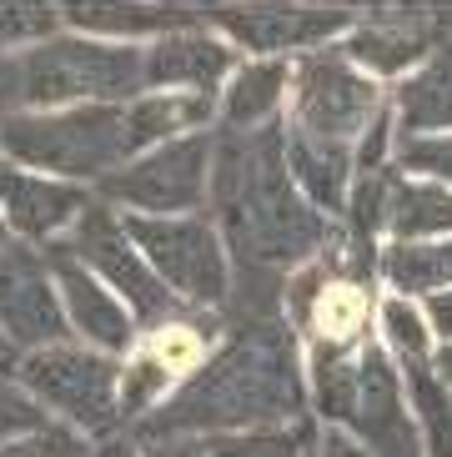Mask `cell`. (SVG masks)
I'll return each mask as SVG.
<instances>
[{"label": "cell", "instance_id": "6da1fadb", "mask_svg": "<svg viewBox=\"0 0 452 457\" xmlns=\"http://www.w3.org/2000/svg\"><path fill=\"white\" fill-rule=\"evenodd\" d=\"M306 382L297 337L287 322H247L237 337L191 372L156 412L141 422V437H237V432H272L281 422H302Z\"/></svg>", "mask_w": 452, "mask_h": 457}, {"label": "cell", "instance_id": "7a4b0ae2", "mask_svg": "<svg viewBox=\"0 0 452 457\" xmlns=\"http://www.w3.org/2000/svg\"><path fill=\"white\" fill-rule=\"evenodd\" d=\"M212 206L237 267L287 271L332 246L337 231L302 196L287 166V131H216L212 151Z\"/></svg>", "mask_w": 452, "mask_h": 457}, {"label": "cell", "instance_id": "3957f363", "mask_svg": "<svg viewBox=\"0 0 452 457\" xmlns=\"http://www.w3.org/2000/svg\"><path fill=\"white\" fill-rule=\"evenodd\" d=\"M146 91V51L96 36H51L30 51L0 55V121L40 116L46 106H121Z\"/></svg>", "mask_w": 452, "mask_h": 457}, {"label": "cell", "instance_id": "277c9868", "mask_svg": "<svg viewBox=\"0 0 452 457\" xmlns=\"http://www.w3.org/2000/svg\"><path fill=\"white\" fill-rule=\"evenodd\" d=\"M0 151L21 166L71 176V181H106L131 162L126 106H76L51 116H5Z\"/></svg>", "mask_w": 452, "mask_h": 457}, {"label": "cell", "instance_id": "5b68a950", "mask_svg": "<svg viewBox=\"0 0 452 457\" xmlns=\"http://www.w3.org/2000/svg\"><path fill=\"white\" fill-rule=\"evenodd\" d=\"M61 242L76 252V262L91 271L101 287H116V302L131 312L141 327H172L176 317H187V302L151 271V262L141 256V246L131 242L126 221H116V212H106L101 202L86 206L76 231L61 237Z\"/></svg>", "mask_w": 452, "mask_h": 457}, {"label": "cell", "instance_id": "8992f818", "mask_svg": "<svg viewBox=\"0 0 452 457\" xmlns=\"http://www.w3.org/2000/svg\"><path fill=\"white\" fill-rule=\"evenodd\" d=\"M15 377H21V387L36 403L55 407L80 432H101L106 437L121 422V367L106 352L61 342V347H46V352H26Z\"/></svg>", "mask_w": 452, "mask_h": 457}, {"label": "cell", "instance_id": "52a82bcc", "mask_svg": "<svg viewBox=\"0 0 452 457\" xmlns=\"http://www.w3.org/2000/svg\"><path fill=\"white\" fill-rule=\"evenodd\" d=\"M126 231L151 262V271L187 307H222L231 296L226 242L212 221H201V216H126Z\"/></svg>", "mask_w": 452, "mask_h": 457}, {"label": "cell", "instance_id": "ba28073f", "mask_svg": "<svg viewBox=\"0 0 452 457\" xmlns=\"http://www.w3.org/2000/svg\"><path fill=\"white\" fill-rule=\"evenodd\" d=\"M292 96H297V126L292 131L317 136V141H337L352 146L367 126L382 116V91L362 76L342 51H317L302 55L292 71Z\"/></svg>", "mask_w": 452, "mask_h": 457}, {"label": "cell", "instance_id": "9c48e42d", "mask_svg": "<svg viewBox=\"0 0 452 457\" xmlns=\"http://www.w3.org/2000/svg\"><path fill=\"white\" fill-rule=\"evenodd\" d=\"M212 151L216 136L206 131L166 141V146L126 162L116 176H106L101 191L121 206H136V216H187L212 191Z\"/></svg>", "mask_w": 452, "mask_h": 457}, {"label": "cell", "instance_id": "30bf717a", "mask_svg": "<svg viewBox=\"0 0 452 457\" xmlns=\"http://www.w3.org/2000/svg\"><path fill=\"white\" fill-rule=\"evenodd\" d=\"M337 422H347L352 443L367 457H427L417 417L407 412V397H402V377H398V367L387 362L382 347L357 352L352 387H347V403L337 412Z\"/></svg>", "mask_w": 452, "mask_h": 457}, {"label": "cell", "instance_id": "8fae6325", "mask_svg": "<svg viewBox=\"0 0 452 457\" xmlns=\"http://www.w3.org/2000/svg\"><path fill=\"white\" fill-rule=\"evenodd\" d=\"M55 277L46 256L30 246H0V337L21 352H46L61 347L71 337L66 307L55 296Z\"/></svg>", "mask_w": 452, "mask_h": 457}, {"label": "cell", "instance_id": "7c38bea8", "mask_svg": "<svg viewBox=\"0 0 452 457\" xmlns=\"http://www.w3.org/2000/svg\"><path fill=\"white\" fill-rule=\"evenodd\" d=\"M46 267H51L55 287H61V307H66V322L71 332L86 342L91 352H126L136 337V317L116 302V292H106V287L96 282L91 271L76 262V252H71L66 242H51V252H46Z\"/></svg>", "mask_w": 452, "mask_h": 457}, {"label": "cell", "instance_id": "4fadbf2b", "mask_svg": "<svg viewBox=\"0 0 452 457\" xmlns=\"http://www.w3.org/2000/svg\"><path fill=\"white\" fill-rule=\"evenodd\" d=\"M86 206H91V196L76 181H51V176H36V171H15V166L0 171L5 227H15L30 242H46L61 227H76L80 216H86Z\"/></svg>", "mask_w": 452, "mask_h": 457}, {"label": "cell", "instance_id": "5bb4252c", "mask_svg": "<svg viewBox=\"0 0 452 457\" xmlns=\"http://www.w3.org/2000/svg\"><path fill=\"white\" fill-rule=\"evenodd\" d=\"M237 55L222 36H206V30H176V36H161L146 51V91L166 86V91H191V96H216L222 81L231 76Z\"/></svg>", "mask_w": 452, "mask_h": 457}, {"label": "cell", "instance_id": "9a60e30c", "mask_svg": "<svg viewBox=\"0 0 452 457\" xmlns=\"http://www.w3.org/2000/svg\"><path fill=\"white\" fill-rule=\"evenodd\" d=\"M216 26L247 51H297V46H322L352 30L347 11H306V5H281V11H222Z\"/></svg>", "mask_w": 452, "mask_h": 457}, {"label": "cell", "instance_id": "2e32d148", "mask_svg": "<svg viewBox=\"0 0 452 457\" xmlns=\"http://www.w3.org/2000/svg\"><path fill=\"white\" fill-rule=\"evenodd\" d=\"M216 116V96H191V91H151L136 96L126 106V141H131V162L146 151L197 136Z\"/></svg>", "mask_w": 452, "mask_h": 457}, {"label": "cell", "instance_id": "e0dca14e", "mask_svg": "<svg viewBox=\"0 0 452 457\" xmlns=\"http://www.w3.org/2000/svg\"><path fill=\"white\" fill-rule=\"evenodd\" d=\"M287 166H292V181L302 187V196L317 206L322 216L342 212L347 196H352V146H337V141H317V136L292 131L287 136Z\"/></svg>", "mask_w": 452, "mask_h": 457}, {"label": "cell", "instance_id": "ac0fdd59", "mask_svg": "<svg viewBox=\"0 0 452 457\" xmlns=\"http://www.w3.org/2000/svg\"><path fill=\"white\" fill-rule=\"evenodd\" d=\"M342 55L352 66H367L377 76H407V71H423L427 55H432V30L423 21H372V26H357L347 36Z\"/></svg>", "mask_w": 452, "mask_h": 457}, {"label": "cell", "instance_id": "d6986e66", "mask_svg": "<svg viewBox=\"0 0 452 457\" xmlns=\"http://www.w3.org/2000/svg\"><path fill=\"white\" fill-rule=\"evenodd\" d=\"M398 121H402V141L448 136V126H452V46H438V55L398 86Z\"/></svg>", "mask_w": 452, "mask_h": 457}, {"label": "cell", "instance_id": "ffe728a7", "mask_svg": "<svg viewBox=\"0 0 452 457\" xmlns=\"http://www.w3.org/2000/svg\"><path fill=\"white\" fill-rule=\"evenodd\" d=\"M76 30L86 36H116V41H136V36H176V30H197V11H176V5H71L61 11Z\"/></svg>", "mask_w": 452, "mask_h": 457}, {"label": "cell", "instance_id": "44dd1931", "mask_svg": "<svg viewBox=\"0 0 452 457\" xmlns=\"http://www.w3.org/2000/svg\"><path fill=\"white\" fill-rule=\"evenodd\" d=\"M287 91V66L281 61H252L237 66V76L222 86V131H262L281 106Z\"/></svg>", "mask_w": 452, "mask_h": 457}, {"label": "cell", "instance_id": "7402d4cb", "mask_svg": "<svg viewBox=\"0 0 452 457\" xmlns=\"http://www.w3.org/2000/svg\"><path fill=\"white\" fill-rule=\"evenodd\" d=\"M387 231L398 242H442L452 237V191L438 181H402L392 187Z\"/></svg>", "mask_w": 452, "mask_h": 457}, {"label": "cell", "instance_id": "603a6c76", "mask_svg": "<svg viewBox=\"0 0 452 457\" xmlns=\"http://www.w3.org/2000/svg\"><path fill=\"white\" fill-rule=\"evenodd\" d=\"M387 282L398 296H438L452 292V237L442 242H392L382 252Z\"/></svg>", "mask_w": 452, "mask_h": 457}, {"label": "cell", "instance_id": "cb8c5ba5", "mask_svg": "<svg viewBox=\"0 0 452 457\" xmlns=\"http://www.w3.org/2000/svg\"><path fill=\"white\" fill-rule=\"evenodd\" d=\"M402 377H407L417 422H423L427 457H452V392L442 387V377L432 372V357H427V362H402Z\"/></svg>", "mask_w": 452, "mask_h": 457}, {"label": "cell", "instance_id": "d4e9b609", "mask_svg": "<svg viewBox=\"0 0 452 457\" xmlns=\"http://www.w3.org/2000/svg\"><path fill=\"white\" fill-rule=\"evenodd\" d=\"M312 428H272V432H237V437H206V457H306Z\"/></svg>", "mask_w": 452, "mask_h": 457}, {"label": "cell", "instance_id": "484cf974", "mask_svg": "<svg viewBox=\"0 0 452 457\" xmlns=\"http://www.w3.org/2000/svg\"><path fill=\"white\" fill-rule=\"evenodd\" d=\"M382 337H387V347L398 352V362H427V357H432L427 317L407 302V296H387L382 302Z\"/></svg>", "mask_w": 452, "mask_h": 457}, {"label": "cell", "instance_id": "4316f807", "mask_svg": "<svg viewBox=\"0 0 452 457\" xmlns=\"http://www.w3.org/2000/svg\"><path fill=\"white\" fill-rule=\"evenodd\" d=\"M61 21L66 15L51 11V5H0V55H15V51H30V46L51 41Z\"/></svg>", "mask_w": 452, "mask_h": 457}, {"label": "cell", "instance_id": "83f0119b", "mask_svg": "<svg viewBox=\"0 0 452 457\" xmlns=\"http://www.w3.org/2000/svg\"><path fill=\"white\" fill-rule=\"evenodd\" d=\"M166 382H172L166 357H141V362L126 367V372H121V422H126V417H141V422H146V417L156 412V397L166 392Z\"/></svg>", "mask_w": 452, "mask_h": 457}, {"label": "cell", "instance_id": "f1b7e54d", "mask_svg": "<svg viewBox=\"0 0 452 457\" xmlns=\"http://www.w3.org/2000/svg\"><path fill=\"white\" fill-rule=\"evenodd\" d=\"M46 407H36V397L21 387H11L5 377H0V447L5 443H21L30 432H46Z\"/></svg>", "mask_w": 452, "mask_h": 457}, {"label": "cell", "instance_id": "f546056e", "mask_svg": "<svg viewBox=\"0 0 452 457\" xmlns=\"http://www.w3.org/2000/svg\"><path fill=\"white\" fill-rule=\"evenodd\" d=\"M392 166L417 171V176H438V181L452 187V131L448 136H417V141H402Z\"/></svg>", "mask_w": 452, "mask_h": 457}, {"label": "cell", "instance_id": "4dcf8cb0", "mask_svg": "<svg viewBox=\"0 0 452 457\" xmlns=\"http://www.w3.org/2000/svg\"><path fill=\"white\" fill-rule=\"evenodd\" d=\"M0 457H86V447L76 443V432L66 428H46V432H30L21 443H5Z\"/></svg>", "mask_w": 452, "mask_h": 457}, {"label": "cell", "instance_id": "1f68e13d", "mask_svg": "<svg viewBox=\"0 0 452 457\" xmlns=\"http://www.w3.org/2000/svg\"><path fill=\"white\" fill-rule=\"evenodd\" d=\"M427 332L432 337H442V342H448L452 347V292H438V296H427Z\"/></svg>", "mask_w": 452, "mask_h": 457}, {"label": "cell", "instance_id": "d6a6232c", "mask_svg": "<svg viewBox=\"0 0 452 457\" xmlns=\"http://www.w3.org/2000/svg\"><path fill=\"white\" fill-rule=\"evenodd\" d=\"M146 457H206V437H161L146 447Z\"/></svg>", "mask_w": 452, "mask_h": 457}, {"label": "cell", "instance_id": "836d02e7", "mask_svg": "<svg viewBox=\"0 0 452 457\" xmlns=\"http://www.w3.org/2000/svg\"><path fill=\"white\" fill-rule=\"evenodd\" d=\"M322 457H367V453H362L347 432H327V437H322Z\"/></svg>", "mask_w": 452, "mask_h": 457}, {"label": "cell", "instance_id": "e575fe53", "mask_svg": "<svg viewBox=\"0 0 452 457\" xmlns=\"http://www.w3.org/2000/svg\"><path fill=\"white\" fill-rule=\"evenodd\" d=\"M86 457H146V453H141L136 443H126V437H106V443H101V447H91Z\"/></svg>", "mask_w": 452, "mask_h": 457}, {"label": "cell", "instance_id": "d590c367", "mask_svg": "<svg viewBox=\"0 0 452 457\" xmlns=\"http://www.w3.org/2000/svg\"><path fill=\"white\" fill-rule=\"evenodd\" d=\"M432 367H438V377H442V387L452 392V347H442V352H438V362H432Z\"/></svg>", "mask_w": 452, "mask_h": 457}, {"label": "cell", "instance_id": "8d00e7d4", "mask_svg": "<svg viewBox=\"0 0 452 457\" xmlns=\"http://www.w3.org/2000/svg\"><path fill=\"white\" fill-rule=\"evenodd\" d=\"M0 246H5V212H0Z\"/></svg>", "mask_w": 452, "mask_h": 457}, {"label": "cell", "instance_id": "74e56055", "mask_svg": "<svg viewBox=\"0 0 452 457\" xmlns=\"http://www.w3.org/2000/svg\"><path fill=\"white\" fill-rule=\"evenodd\" d=\"M5 352H11V342H5V337H0V357H5Z\"/></svg>", "mask_w": 452, "mask_h": 457}]
</instances>
